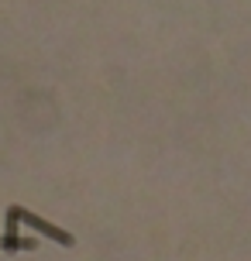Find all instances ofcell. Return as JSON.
Segmentation results:
<instances>
[{
  "label": "cell",
  "mask_w": 251,
  "mask_h": 261,
  "mask_svg": "<svg viewBox=\"0 0 251 261\" xmlns=\"http://www.w3.org/2000/svg\"><path fill=\"white\" fill-rule=\"evenodd\" d=\"M7 213H11V217H17V220H24V223H31L35 230H41V234H48L52 241H59V244H66V248L72 244V237H69L66 230H59V227H52L48 220H41V217H35V213H28V210H21V206H11Z\"/></svg>",
  "instance_id": "obj_1"
}]
</instances>
